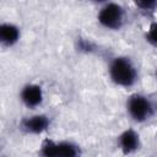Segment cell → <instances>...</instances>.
<instances>
[{
	"mask_svg": "<svg viewBox=\"0 0 157 157\" xmlns=\"http://www.w3.org/2000/svg\"><path fill=\"white\" fill-rule=\"evenodd\" d=\"M40 155L45 157H76L81 155L80 146L71 141H54L44 140L40 146Z\"/></svg>",
	"mask_w": 157,
	"mask_h": 157,
	"instance_id": "4",
	"label": "cell"
},
{
	"mask_svg": "<svg viewBox=\"0 0 157 157\" xmlns=\"http://www.w3.org/2000/svg\"><path fill=\"white\" fill-rule=\"evenodd\" d=\"M93 2H96V4H104V2H107L108 0H92Z\"/></svg>",
	"mask_w": 157,
	"mask_h": 157,
	"instance_id": "11",
	"label": "cell"
},
{
	"mask_svg": "<svg viewBox=\"0 0 157 157\" xmlns=\"http://www.w3.org/2000/svg\"><path fill=\"white\" fill-rule=\"evenodd\" d=\"M146 40L157 49V22H152L145 34Z\"/></svg>",
	"mask_w": 157,
	"mask_h": 157,
	"instance_id": "10",
	"label": "cell"
},
{
	"mask_svg": "<svg viewBox=\"0 0 157 157\" xmlns=\"http://www.w3.org/2000/svg\"><path fill=\"white\" fill-rule=\"evenodd\" d=\"M50 125V119L45 114H34L26 117L20 121V129L26 134L38 135L44 132Z\"/></svg>",
	"mask_w": 157,
	"mask_h": 157,
	"instance_id": "5",
	"label": "cell"
},
{
	"mask_svg": "<svg viewBox=\"0 0 157 157\" xmlns=\"http://www.w3.org/2000/svg\"><path fill=\"white\" fill-rule=\"evenodd\" d=\"M134 4L144 12H153L157 9V0H134Z\"/></svg>",
	"mask_w": 157,
	"mask_h": 157,
	"instance_id": "9",
	"label": "cell"
},
{
	"mask_svg": "<svg viewBox=\"0 0 157 157\" xmlns=\"http://www.w3.org/2000/svg\"><path fill=\"white\" fill-rule=\"evenodd\" d=\"M156 78H157V69H156Z\"/></svg>",
	"mask_w": 157,
	"mask_h": 157,
	"instance_id": "12",
	"label": "cell"
},
{
	"mask_svg": "<svg viewBox=\"0 0 157 157\" xmlns=\"http://www.w3.org/2000/svg\"><path fill=\"white\" fill-rule=\"evenodd\" d=\"M20 39V28L13 23H1L0 26V42L5 47L16 44Z\"/></svg>",
	"mask_w": 157,
	"mask_h": 157,
	"instance_id": "8",
	"label": "cell"
},
{
	"mask_svg": "<svg viewBox=\"0 0 157 157\" xmlns=\"http://www.w3.org/2000/svg\"><path fill=\"white\" fill-rule=\"evenodd\" d=\"M118 146L123 151V153H125V155L134 153L141 146L139 132L136 130H134V129L124 130L118 137Z\"/></svg>",
	"mask_w": 157,
	"mask_h": 157,
	"instance_id": "7",
	"label": "cell"
},
{
	"mask_svg": "<svg viewBox=\"0 0 157 157\" xmlns=\"http://www.w3.org/2000/svg\"><path fill=\"white\" fill-rule=\"evenodd\" d=\"M20 98L27 108H36L43 102V90L37 83H27L22 87Z\"/></svg>",
	"mask_w": 157,
	"mask_h": 157,
	"instance_id": "6",
	"label": "cell"
},
{
	"mask_svg": "<svg viewBox=\"0 0 157 157\" xmlns=\"http://www.w3.org/2000/svg\"><path fill=\"white\" fill-rule=\"evenodd\" d=\"M126 112L134 121L145 123L155 115L156 104L150 97L142 93H134L126 99Z\"/></svg>",
	"mask_w": 157,
	"mask_h": 157,
	"instance_id": "2",
	"label": "cell"
},
{
	"mask_svg": "<svg viewBox=\"0 0 157 157\" xmlns=\"http://www.w3.org/2000/svg\"><path fill=\"white\" fill-rule=\"evenodd\" d=\"M98 22L108 29L118 31L124 26L125 10L117 2H107L98 12Z\"/></svg>",
	"mask_w": 157,
	"mask_h": 157,
	"instance_id": "3",
	"label": "cell"
},
{
	"mask_svg": "<svg viewBox=\"0 0 157 157\" xmlns=\"http://www.w3.org/2000/svg\"><path fill=\"white\" fill-rule=\"evenodd\" d=\"M110 80L120 87H132L137 81V70L128 56H115L110 60L108 67Z\"/></svg>",
	"mask_w": 157,
	"mask_h": 157,
	"instance_id": "1",
	"label": "cell"
}]
</instances>
